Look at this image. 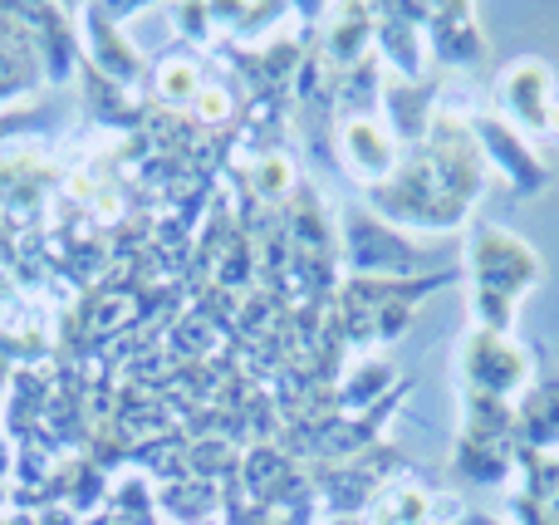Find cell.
I'll list each match as a JSON object with an SVG mask.
<instances>
[{"label":"cell","instance_id":"obj_4","mask_svg":"<svg viewBox=\"0 0 559 525\" xmlns=\"http://www.w3.org/2000/svg\"><path fill=\"white\" fill-rule=\"evenodd\" d=\"M344 153L364 177H383L388 167H393V143L383 138V128L378 123H348Z\"/></svg>","mask_w":559,"mask_h":525},{"label":"cell","instance_id":"obj_7","mask_svg":"<svg viewBox=\"0 0 559 525\" xmlns=\"http://www.w3.org/2000/svg\"><path fill=\"white\" fill-rule=\"evenodd\" d=\"M197 108H202V118H226V94L222 88H202V98H197Z\"/></svg>","mask_w":559,"mask_h":525},{"label":"cell","instance_id":"obj_8","mask_svg":"<svg viewBox=\"0 0 559 525\" xmlns=\"http://www.w3.org/2000/svg\"><path fill=\"white\" fill-rule=\"evenodd\" d=\"M261 172H265L261 182L271 187V192H285V187H289V172H285V163H280V157H271V163H265Z\"/></svg>","mask_w":559,"mask_h":525},{"label":"cell","instance_id":"obj_1","mask_svg":"<svg viewBox=\"0 0 559 525\" xmlns=\"http://www.w3.org/2000/svg\"><path fill=\"white\" fill-rule=\"evenodd\" d=\"M472 261H476V314L486 320V334H506L515 300H521L525 285L540 275V265H535V255L525 251L515 236L491 231V226L476 236Z\"/></svg>","mask_w":559,"mask_h":525},{"label":"cell","instance_id":"obj_2","mask_svg":"<svg viewBox=\"0 0 559 525\" xmlns=\"http://www.w3.org/2000/svg\"><path fill=\"white\" fill-rule=\"evenodd\" d=\"M501 104H506V114H511L521 128H531V133L545 128V118H550V74H545V64L521 59V64L506 69Z\"/></svg>","mask_w":559,"mask_h":525},{"label":"cell","instance_id":"obj_3","mask_svg":"<svg viewBox=\"0 0 559 525\" xmlns=\"http://www.w3.org/2000/svg\"><path fill=\"white\" fill-rule=\"evenodd\" d=\"M481 349L491 354V359H481L476 349L466 354V359H472V383H476V389H486L491 398L521 389V383H525V354L515 349L506 334H481Z\"/></svg>","mask_w":559,"mask_h":525},{"label":"cell","instance_id":"obj_6","mask_svg":"<svg viewBox=\"0 0 559 525\" xmlns=\"http://www.w3.org/2000/svg\"><path fill=\"white\" fill-rule=\"evenodd\" d=\"M163 88H167L173 98L197 94V69H192V64H182V59H177V64H167V69H163Z\"/></svg>","mask_w":559,"mask_h":525},{"label":"cell","instance_id":"obj_5","mask_svg":"<svg viewBox=\"0 0 559 525\" xmlns=\"http://www.w3.org/2000/svg\"><path fill=\"white\" fill-rule=\"evenodd\" d=\"M481 138L491 143V153L501 157L506 167H511V182H515V187H540V182H545V172L535 167V157L525 153L521 143H515L511 128H501V123H481Z\"/></svg>","mask_w":559,"mask_h":525}]
</instances>
